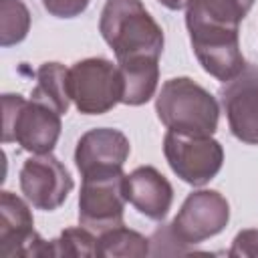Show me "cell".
Masks as SVG:
<instances>
[{"mask_svg":"<svg viewBox=\"0 0 258 258\" xmlns=\"http://www.w3.org/2000/svg\"><path fill=\"white\" fill-rule=\"evenodd\" d=\"M131 153L129 139L119 129L97 127L81 135L75 149V165L83 177L123 171Z\"/></svg>","mask_w":258,"mask_h":258,"instance_id":"7c38bea8","label":"cell"},{"mask_svg":"<svg viewBox=\"0 0 258 258\" xmlns=\"http://www.w3.org/2000/svg\"><path fill=\"white\" fill-rule=\"evenodd\" d=\"M127 202L149 220H163L173 202V187L167 177L151 165H141L125 175Z\"/></svg>","mask_w":258,"mask_h":258,"instance_id":"4fadbf2b","label":"cell"},{"mask_svg":"<svg viewBox=\"0 0 258 258\" xmlns=\"http://www.w3.org/2000/svg\"><path fill=\"white\" fill-rule=\"evenodd\" d=\"M228 254L232 258H258V230L238 232Z\"/></svg>","mask_w":258,"mask_h":258,"instance_id":"ffe728a7","label":"cell"},{"mask_svg":"<svg viewBox=\"0 0 258 258\" xmlns=\"http://www.w3.org/2000/svg\"><path fill=\"white\" fill-rule=\"evenodd\" d=\"M149 240L135 232L121 226H115L103 234H99V256H123V258H141L151 254Z\"/></svg>","mask_w":258,"mask_h":258,"instance_id":"2e32d148","label":"cell"},{"mask_svg":"<svg viewBox=\"0 0 258 258\" xmlns=\"http://www.w3.org/2000/svg\"><path fill=\"white\" fill-rule=\"evenodd\" d=\"M2 143H18L30 153H50L60 135V113L22 95H2Z\"/></svg>","mask_w":258,"mask_h":258,"instance_id":"3957f363","label":"cell"},{"mask_svg":"<svg viewBox=\"0 0 258 258\" xmlns=\"http://www.w3.org/2000/svg\"><path fill=\"white\" fill-rule=\"evenodd\" d=\"M73 185L69 169L52 153H34L20 169V189L36 210L52 212L60 208Z\"/></svg>","mask_w":258,"mask_h":258,"instance_id":"30bf717a","label":"cell"},{"mask_svg":"<svg viewBox=\"0 0 258 258\" xmlns=\"http://www.w3.org/2000/svg\"><path fill=\"white\" fill-rule=\"evenodd\" d=\"M117 67L123 81L121 103L139 107L155 95L159 81V58L125 60V62H117Z\"/></svg>","mask_w":258,"mask_h":258,"instance_id":"5bb4252c","label":"cell"},{"mask_svg":"<svg viewBox=\"0 0 258 258\" xmlns=\"http://www.w3.org/2000/svg\"><path fill=\"white\" fill-rule=\"evenodd\" d=\"M157 2H161L169 10H181V8H187L189 4V0H157Z\"/></svg>","mask_w":258,"mask_h":258,"instance_id":"7402d4cb","label":"cell"},{"mask_svg":"<svg viewBox=\"0 0 258 258\" xmlns=\"http://www.w3.org/2000/svg\"><path fill=\"white\" fill-rule=\"evenodd\" d=\"M256 0H189V12L226 26H240Z\"/></svg>","mask_w":258,"mask_h":258,"instance_id":"e0dca14e","label":"cell"},{"mask_svg":"<svg viewBox=\"0 0 258 258\" xmlns=\"http://www.w3.org/2000/svg\"><path fill=\"white\" fill-rule=\"evenodd\" d=\"M163 155L171 171L185 183L200 187L218 175L224 163V149L212 137H194L167 131L163 137Z\"/></svg>","mask_w":258,"mask_h":258,"instance_id":"52a82bcc","label":"cell"},{"mask_svg":"<svg viewBox=\"0 0 258 258\" xmlns=\"http://www.w3.org/2000/svg\"><path fill=\"white\" fill-rule=\"evenodd\" d=\"M89 2L91 0H42V6L56 18H75L87 10Z\"/></svg>","mask_w":258,"mask_h":258,"instance_id":"44dd1931","label":"cell"},{"mask_svg":"<svg viewBox=\"0 0 258 258\" xmlns=\"http://www.w3.org/2000/svg\"><path fill=\"white\" fill-rule=\"evenodd\" d=\"M125 173H99L83 177L79 194V224L97 236L123 224L125 210Z\"/></svg>","mask_w":258,"mask_h":258,"instance_id":"ba28073f","label":"cell"},{"mask_svg":"<svg viewBox=\"0 0 258 258\" xmlns=\"http://www.w3.org/2000/svg\"><path fill=\"white\" fill-rule=\"evenodd\" d=\"M54 256H99V236L85 226L64 228L56 240H52Z\"/></svg>","mask_w":258,"mask_h":258,"instance_id":"d6986e66","label":"cell"},{"mask_svg":"<svg viewBox=\"0 0 258 258\" xmlns=\"http://www.w3.org/2000/svg\"><path fill=\"white\" fill-rule=\"evenodd\" d=\"M155 111L167 131L212 137L218 129V101L189 77H173L165 81L157 93Z\"/></svg>","mask_w":258,"mask_h":258,"instance_id":"7a4b0ae2","label":"cell"},{"mask_svg":"<svg viewBox=\"0 0 258 258\" xmlns=\"http://www.w3.org/2000/svg\"><path fill=\"white\" fill-rule=\"evenodd\" d=\"M99 32L113 48L117 62L161 56L163 30L141 0H107L99 18Z\"/></svg>","mask_w":258,"mask_h":258,"instance_id":"6da1fadb","label":"cell"},{"mask_svg":"<svg viewBox=\"0 0 258 258\" xmlns=\"http://www.w3.org/2000/svg\"><path fill=\"white\" fill-rule=\"evenodd\" d=\"M30 99L48 105L60 115H67L71 107L69 69L60 62H42L36 71V85L32 87Z\"/></svg>","mask_w":258,"mask_h":258,"instance_id":"9a60e30c","label":"cell"},{"mask_svg":"<svg viewBox=\"0 0 258 258\" xmlns=\"http://www.w3.org/2000/svg\"><path fill=\"white\" fill-rule=\"evenodd\" d=\"M185 26L194 54L208 75L228 83L244 71L246 60L240 48L238 26L218 24L189 10H185Z\"/></svg>","mask_w":258,"mask_h":258,"instance_id":"277c9868","label":"cell"},{"mask_svg":"<svg viewBox=\"0 0 258 258\" xmlns=\"http://www.w3.org/2000/svg\"><path fill=\"white\" fill-rule=\"evenodd\" d=\"M54 256L52 240L46 242L36 230L28 204L12 191L0 194V258Z\"/></svg>","mask_w":258,"mask_h":258,"instance_id":"9c48e42d","label":"cell"},{"mask_svg":"<svg viewBox=\"0 0 258 258\" xmlns=\"http://www.w3.org/2000/svg\"><path fill=\"white\" fill-rule=\"evenodd\" d=\"M69 93L83 115H103L111 111L123 97L119 67L101 56L75 62L69 69Z\"/></svg>","mask_w":258,"mask_h":258,"instance_id":"8992f818","label":"cell"},{"mask_svg":"<svg viewBox=\"0 0 258 258\" xmlns=\"http://www.w3.org/2000/svg\"><path fill=\"white\" fill-rule=\"evenodd\" d=\"M30 12L22 0H0V44L12 46L26 38Z\"/></svg>","mask_w":258,"mask_h":258,"instance_id":"ac0fdd59","label":"cell"},{"mask_svg":"<svg viewBox=\"0 0 258 258\" xmlns=\"http://www.w3.org/2000/svg\"><path fill=\"white\" fill-rule=\"evenodd\" d=\"M220 103L230 131L248 145H258V64L244 71L220 89Z\"/></svg>","mask_w":258,"mask_h":258,"instance_id":"8fae6325","label":"cell"},{"mask_svg":"<svg viewBox=\"0 0 258 258\" xmlns=\"http://www.w3.org/2000/svg\"><path fill=\"white\" fill-rule=\"evenodd\" d=\"M228 220H230L228 200L216 189H198L183 200L171 224L155 230V234L175 244L177 252H183L179 246L200 244L220 234L228 226Z\"/></svg>","mask_w":258,"mask_h":258,"instance_id":"5b68a950","label":"cell"}]
</instances>
